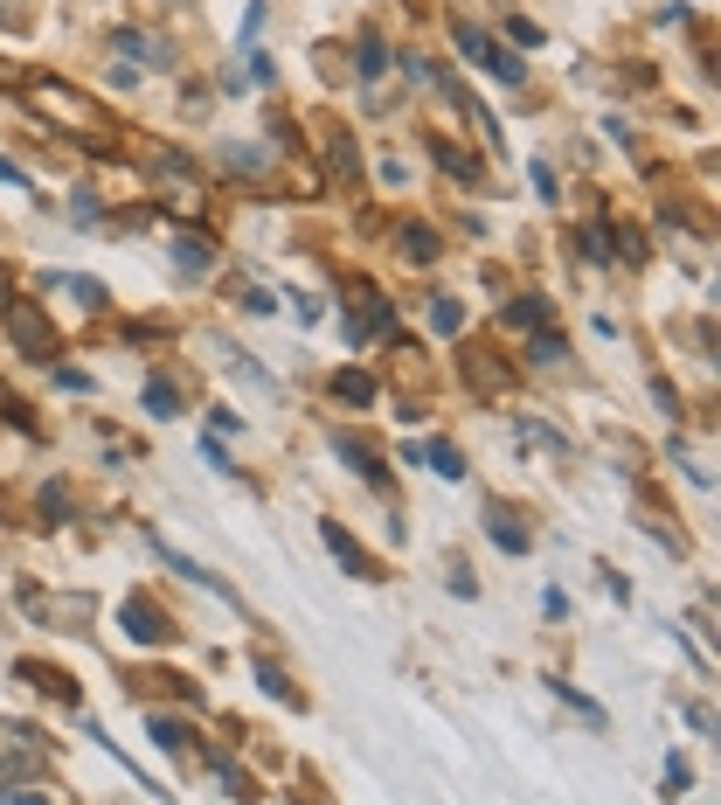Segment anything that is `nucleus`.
I'll use <instances>...</instances> for the list:
<instances>
[{"label": "nucleus", "instance_id": "72a5a7b5", "mask_svg": "<svg viewBox=\"0 0 721 805\" xmlns=\"http://www.w3.org/2000/svg\"><path fill=\"white\" fill-rule=\"evenodd\" d=\"M506 35H513V42H521V49H541V29H534V21H527V14H513V21H506Z\"/></svg>", "mask_w": 721, "mask_h": 805}, {"label": "nucleus", "instance_id": "ea45409f", "mask_svg": "<svg viewBox=\"0 0 721 805\" xmlns=\"http://www.w3.org/2000/svg\"><path fill=\"white\" fill-rule=\"evenodd\" d=\"M0 306H8V299H0Z\"/></svg>", "mask_w": 721, "mask_h": 805}, {"label": "nucleus", "instance_id": "2eb2a0df", "mask_svg": "<svg viewBox=\"0 0 721 805\" xmlns=\"http://www.w3.org/2000/svg\"><path fill=\"white\" fill-rule=\"evenodd\" d=\"M174 271H188V278H201V271H209L216 265V244L209 237H195V229H174Z\"/></svg>", "mask_w": 721, "mask_h": 805}, {"label": "nucleus", "instance_id": "1a4fd4ad", "mask_svg": "<svg viewBox=\"0 0 721 805\" xmlns=\"http://www.w3.org/2000/svg\"><path fill=\"white\" fill-rule=\"evenodd\" d=\"M326 396L341 403V410H375V396H382V382H375L368 369H333V375H326Z\"/></svg>", "mask_w": 721, "mask_h": 805}, {"label": "nucleus", "instance_id": "2f4dec72", "mask_svg": "<svg viewBox=\"0 0 721 805\" xmlns=\"http://www.w3.org/2000/svg\"><path fill=\"white\" fill-rule=\"evenodd\" d=\"M0 417H14L21 431H35V417H29V403H21V396H14L8 382H0Z\"/></svg>", "mask_w": 721, "mask_h": 805}, {"label": "nucleus", "instance_id": "cd10ccee", "mask_svg": "<svg viewBox=\"0 0 721 805\" xmlns=\"http://www.w3.org/2000/svg\"><path fill=\"white\" fill-rule=\"evenodd\" d=\"M562 354H570V341H562V333H534V341H527V361H534V369H555Z\"/></svg>", "mask_w": 721, "mask_h": 805}, {"label": "nucleus", "instance_id": "393cba45", "mask_svg": "<svg viewBox=\"0 0 721 805\" xmlns=\"http://www.w3.org/2000/svg\"><path fill=\"white\" fill-rule=\"evenodd\" d=\"M180 410H188V403H180V389L167 375H153L146 382V417H180Z\"/></svg>", "mask_w": 721, "mask_h": 805}, {"label": "nucleus", "instance_id": "9b49d317", "mask_svg": "<svg viewBox=\"0 0 721 805\" xmlns=\"http://www.w3.org/2000/svg\"><path fill=\"white\" fill-rule=\"evenodd\" d=\"M14 681H29L49 701H76V681H70L63 667H49V660H14Z\"/></svg>", "mask_w": 721, "mask_h": 805}, {"label": "nucleus", "instance_id": "4be33fe9", "mask_svg": "<svg viewBox=\"0 0 721 805\" xmlns=\"http://www.w3.org/2000/svg\"><path fill=\"white\" fill-rule=\"evenodd\" d=\"M485 535H493L500 549H513V556H521L527 541H534V535H527L521 522H513V507H485Z\"/></svg>", "mask_w": 721, "mask_h": 805}, {"label": "nucleus", "instance_id": "bb28decb", "mask_svg": "<svg viewBox=\"0 0 721 805\" xmlns=\"http://www.w3.org/2000/svg\"><path fill=\"white\" fill-rule=\"evenodd\" d=\"M257 688L278 694V701H299V694H292V681H285V667H278L271 653H257Z\"/></svg>", "mask_w": 721, "mask_h": 805}, {"label": "nucleus", "instance_id": "58836bf2", "mask_svg": "<svg viewBox=\"0 0 721 805\" xmlns=\"http://www.w3.org/2000/svg\"><path fill=\"white\" fill-rule=\"evenodd\" d=\"M0 180H8V188H29V174H21V167L8 161V153H0Z\"/></svg>", "mask_w": 721, "mask_h": 805}, {"label": "nucleus", "instance_id": "9d476101", "mask_svg": "<svg viewBox=\"0 0 721 805\" xmlns=\"http://www.w3.org/2000/svg\"><path fill=\"white\" fill-rule=\"evenodd\" d=\"M118 56H133L146 70H174V42L167 35H146V29H118Z\"/></svg>", "mask_w": 721, "mask_h": 805}, {"label": "nucleus", "instance_id": "aec40b11", "mask_svg": "<svg viewBox=\"0 0 721 805\" xmlns=\"http://www.w3.org/2000/svg\"><path fill=\"white\" fill-rule=\"evenodd\" d=\"M466 382H472V396H500V389H506V369H500L493 354L466 348Z\"/></svg>", "mask_w": 721, "mask_h": 805}, {"label": "nucleus", "instance_id": "ddd939ff", "mask_svg": "<svg viewBox=\"0 0 721 805\" xmlns=\"http://www.w3.org/2000/svg\"><path fill=\"white\" fill-rule=\"evenodd\" d=\"M354 76L360 84H382V76H389V42H382V29L354 35Z\"/></svg>", "mask_w": 721, "mask_h": 805}, {"label": "nucleus", "instance_id": "7c9ffc66", "mask_svg": "<svg viewBox=\"0 0 721 805\" xmlns=\"http://www.w3.org/2000/svg\"><path fill=\"white\" fill-rule=\"evenodd\" d=\"M555 694H562V701H570V709H576L583 722H604V701H589L583 688H570V681H555Z\"/></svg>", "mask_w": 721, "mask_h": 805}, {"label": "nucleus", "instance_id": "39448f33", "mask_svg": "<svg viewBox=\"0 0 721 805\" xmlns=\"http://www.w3.org/2000/svg\"><path fill=\"white\" fill-rule=\"evenodd\" d=\"M118 626H125V639H133V646H167V639H174V626L160 618V605H153L146 590H133V597L118 605Z\"/></svg>", "mask_w": 721, "mask_h": 805}, {"label": "nucleus", "instance_id": "423d86ee", "mask_svg": "<svg viewBox=\"0 0 721 805\" xmlns=\"http://www.w3.org/2000/svg\"><path fill=\"white\" fill-rule=\"evenodd\" d=\"M320 541H326V549H333V563H341L347 569V577H360V584H375L382 577V563L368 556V549H360V541L341 528V522H333V514H326V522H320Z\"/></svg>", "mask_w": 721, "mask_h": 805}, {"label": "nucleus", "instance_id": "a211bd4d", "mask_svg": "<svg viewBox=\"0 0 721 805\" xmlns=\"http://www.w3.org/2000/svg\"><path fill=\"white\" fill-rule=\"evenodd\" d=\"M160 556H167V569H174V577H188L195 590H209V597H222V605H237V590H229L222 577H209V569H201L195 556H174V549H167V541H160Z\"/></svg>", "mask_w": 721, "mask_h": 805}, {"label": "nucleus", "instance_id": "7ed1b4c3", "mask_svg": "<svg viewBox=\"0 0 721 805\" xmlns=\"http://www.w3.org/2000/svg\"><path fill=\"white\" fill-rule=\"evenodd\" d=\"M35 771H49V736L35 722H0V785H21Z\"/></svg>", "mask_w": 721, "mask_h": 805}, {"label": "nucleus", "instance_id": "5701e85b", "mask_svg": "<svg viewBox=\"0 0 721 805\" xmlns=\"http://www.w3.org/2000/svg\"><path fill=\"white\" fill-rule=\"evenodd\" d=\"M222 369L237 375V382H250V389H264V396H278V375H271V369H257L243 348H222Z\"/></svg>", "mask_w": 721, "mask_h": 805}, {"label": "nucleus", "instance_id": "e433bc0d", "mask_svg": "<svg viewBox=\"0 0 721 805\" xmlns=\"http://www.w3.org/2000/svg\"><path fill=\"white\" fill-rule=\"evenodd\" d=\"M534 195L555 202V167H548V161H534Z\"/></svg>", "mask_w": 721, "mask_h": 805}, {"label": "nucleus", "instance_id": "f8f14e48", "mask_svg": "<svg viewBox=\"0 0 721 805\" xmlns=\"http://www.w3.org/2000/svg\"><path fill=\"white\" fill-rule=\"evenodd\" d=\"M333 452H341L368 486H389V465H382V452L368 445V437H341V431H333Z\"/></svg>", "mask_w": 721, "mask_h": 805}, {"label": "nucleus", "instance_id": "f03ea898", "mask_svg": "<svg viewBox=\"0 0 721 805\" xmlns=\"http://www.w3.org/2000/svg\"><path fill=\"white\" fill-rule=\"evenodd\" d=\"M21 97H29L35 112H49V118H63L70 133H91V125H105V112L91 105L84 91H70V84H56V76H29L21 84Z\"/></svg>", "mask_w": 721, "mask_h": 805}, {"label": "nucleus", "instance_id": "4468645a", "mask_svg": "<svg viewBox=\"0 0 721 805\" xmlns=\"http://www.w3.org/2000/svg\"><path fill=\"white\" fill-rule=\"evenodd\" d=\"M326 167H333L341 188H354V180H360V146H354L347 125H333V133H326Z\"/></svg>", "mask_w": 721, "mask_h": 805}, {"label": "nucleus", "instance_id": "c756f323", "mask_svg": "<svg viewBox=\"0 0 721 805\" xmlns=\"http://www.w3.org/2000/svg\"><path fill=\"white\" fill-rule=\"evenodd\" d=\"M222 167H243V174H264V167H271V153H264V146H229V153H222Z\"/></svg>", "mask_w": 721, "mask_h": 805}, {"label": "nucleus", "instance_id": "c9c22d12", "mask_svg": "<svg viewBox=\"0 0 721 805\" xmlns=\"http://www.w3.org/2000/svg\"><path fill=\"white\" fill-rule=\"evenodd\" d=\"M0 805H49V798L29 792V785H0Z\"/></svg>", "mask_w": 721, "mask_h": 805}, {"label": "nucleus", "instance_id": "a878e982", "mask_svg": "<svg viewBox=\"0 0 721 805\" xmlns=\"http://www.w3.org/2000/svg\"><path fill=\"white\" fill-rule=\"evenodd\" d=\"M417 458L430 465V473H437V479H466V452H458V445H424Z\"/></svg>", "mask_w": 721, "mask_h": 805}, {"label": "nucleus", "instance_id": "4c0bfd02", "mask_svg": "<svg viewBox=\"0 0 721 805\" xmlns=\"http://www.w3.org/2000/svg\"><path fill=\"white\" fill-rule=\"evenodd\" d=\"M250 84H278V63L271 56H250Z\"/></svg>", "mask_w": 721, "mask_h": 805}, {"label": "nucleus", "instance_id": "0eeeda50", "mask_svg": "<svg viewBox=\"0 0 721 805\" xmlns=\"http://www.w3.org/2000/svg\"><path fill=\"white\" fill-rule=\"evenodd\" d=\"M354 299H360V313L347 320V341H354V348H368L375 333H389V327H396V306L382 299V292H368V285H354Z\"/></svg>", "mask_w": 721, "mask_h": 805}, {"label": "nucleus", "instance_id": "f257e3e1", "mask_svg": "<svg viewBox=\"0 0 721 805\" xmlns=\"http://www.w3.org/2000/svg\"><path fill=\"white\" fill-rule=\"evenodd\" d=\"M451 42H458V56H472L485 76H493V84H506V91H521V84H527V63L513 56V49H500L485 29H472V21H451Z\"/></svg>", "mask_w": 721, "mask_h": 805}, {"label": "nucleus", "instance_id": "dca6fc26", "mask_svg": "<svg viewBox=\"0 0 721 805\" xmlns=\"http://www.w3.org/2000/svg\"><path fill=\"white\" fill-rule=\"evenodd\" d=\"M396 250L409 257V265H437V257H445V237H437L430 223H403L396 229Z\"/></svg>", "mask_w": 721, "mask_h": 805}, {"label": "nucleus", "instance_id": "f3484780", "mask_svg": "<svg viewBox=\"0 0 721 805\" xmlns=\"http://www.w3.org/2000/svg\"><path fill=\"white\" fill-rule=\"evenodd\" d=\"M430 161L445 167V174H458V180H466V188H485V167L472 161L466 146H451V140H430Z\"/></svg>", "mask_w": 721, "mask_h": 805}, {"label": "nucleus", "instance_id": "20e7f679", "mask_svg": "<svg viewBox=\"0 0 721 805\" xmlns=\"http://www.w3.org/2000/svg\"><path fill=\"white\" fill-rule=\"evenodd\" d=\"M0 327H8V341L21 348V354H29V361H56V327H49L42 320V306L35 299H8V306H0Z\"/></svg>", "mask_w": 721, "mask_h": 805}, {"label": "nucleus", "instance_id": "412c9836", "mask_svg": "<svg viewBox=\"0 0 721 805\" xmlns=\"http://www.w3.org/2000/svg\"><path fill=\"white\" fill-rule=\"evenodd\" d=\"M49 285H56V292H70L76 306H84V313H105V306H112V292H105V285H97L91 271H70V278H49Z\"/></svg>", "mask_w": 721, "mask_h": 805}, {"label": "nucleus", "instance_id": "c85d7f7f", "mask_svg": "<svg viewBox=\"0 0 721 805\" xmlns=\"http://www.w3.org/2000/svg\"><path fill=\"white\" fill-rule=\"evenodd\" d=\"M430 327H437V333H458V327H466V306L437 292V299H430Z\"/></svg>", "mask_w": 721, "mask_h": 805}, {"label": "nucleus", "instance_id": "f704fd0d", "mask_svg": "<svg viewBox=\"0 0 721 805\" xmlns=\"http://www.w3.org/2000/svg\"><path fill=\"white\" fill-rule=\"evenodd\" d=\"M375 174H382V188H409V167H403V161H396V153H389V161H382V167H375Z\"/></svg>", "mask_w": 721, "mask_h": 805}, {"label": "nucleus", "instance_id": "473e14b6", "mask_svg": "<svg viewBox=\"0 0 721 805\" xmlns=\"http://www.w3.org/2000/svg\"><path fill=\"white\" fill-rule=\"evenodd\" d=\"M693 785V771H687V757H666V798H680Z\"/></svg>", "mask_w": 721, "mask_h": 805}, {"label": "nucleus", "instance_id": "6ab92c4d", "mask_svg": "<svg viewBox=\"0 0 721 805\" xmlns=\"http://www.w3.org/2000/svg\"><path fill=\"white\" fill-rule=\"evenodd\" d=\"M146 736H153V750H167V757H188L195 750V730L174 722V715H146Z\"/></svg>", "mask_w": 721, "mask_h": 805}, {"label": "nucleus", "instance_id": "b1692460", "mask_svg": "<svg viewBox=\"0 0 721 805\" xmlns=\"http://www.w3.org/2000/svg\"><path fill=\"white\" fill-rule=\"evenodd\" d=\"M576 237H583V257H589V265H617V250H610L617 229H610V223H583Z\"/></svg>", "mask_w": 721, "mask_h": 805}, {"label": "nucleus", "instance_id": "6e6552de", "mask_svg": "<svg viewBox=\"0 0 721 805\" xmlns=\"http://www.w3.org/2000/svg\"><path fill=\"white\" fill-rule=\"evenodd\" d=\"M548 320H555V299L548 292H521V299L500 306V327H513V333H548Z\"/></svg>", "mask_w": 721, "mask_h": 805}]
</instances>
